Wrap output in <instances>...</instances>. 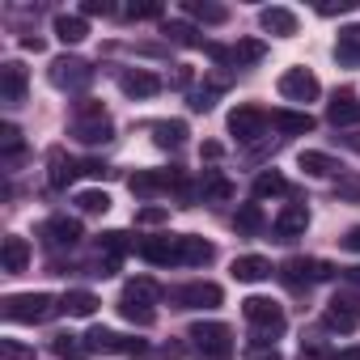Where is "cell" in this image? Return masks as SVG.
<instances>
[{"mask_svg":"<svg viewBox=\"0 0 360 360\" xmlns=\"http://www.w3.org/2000/svg\"><path fill=\"white\" fill-rule=\"evenodd\" d=\"M72 136H77L81 144H106V140L115 136V123H110V119H85V123L72 119Z\"/></svg>","mask_w":360,"mask_h":360,"instance_id":"cell-28","label":"cell"},{"mask_svg":"<svg viewBox=\"0 0 360 360\" xmlns=\"http://www.w3.org/2000/svg\"><path fill=\"white\" fill-rule=\"evenodd\" d=\"M271 127L284 136H305V131H314V115L309 110H271Z\"/></svg>","mask_w":360,"mask_h":360,"instance_id":"cell-23","label":"cell"},{"mask_svg":"<svg viewBox=\"0 0 360 360\" xmlns=\"http://www.w3.org/2000/svg\"><path fill=\"white\" fill-rule=\"evenodd\" d=\"M326 119H330L335 127H352V123H360V98H356L352 89L335 94L330 106H326Z\"/></svg>","mask_w":360,"mask_h":360,"instance_id":"cell-18","label":"cell"},{"mask_svg":"<svg viewBox=\"0 0 360 360\" xmlns=\"http://www.w3.org/2000/svg\"><path fill=\"white\" fill-rule=\"evenodd\" d=\"M22 47H26V51H34V56H39V51H43V39H34V34H26V39H22Z\"/></svg>","mask_w":360,"mask_h":360,"instance_id":"cell-53","label":"cell"},{"mask_svg":"<svg viewBox=\"0 0 360 360\" xmlns=\"http://www.w3.org/2000/svg\"><path fill=\"white\" fill-rule=\"evenodd\" d=\"M0 148H5V161H9V165L22 157V131H18L13 123H5V127H0Z\"/></svg>","mask_w":360,"mask_h":360,"instance_id":"cell-38","label":"cell"},{"mask_svg":"<svg viewBox=\"0 0 360 360\" xmlns=\"http://www.w3.org/2000/svg\"><path fill=\"white\" fill-rule=\"evenodd\" d=\"M200 153H204V157H208V161H217V157H221V153H225V148H221V144H217V140H208V144H204V148H200Z\"/></svg>","mask_w":360,"mask_h":360,"instance_id":"cell-52","label":"cell"},{"mask_svg":"<svg viewBox=\"0 0 360 360\" xmlns=\"http://www.w3.org/2000/svg\"><path fill=\"white\" fill-rule=\"evenodd\" d=\"M335 360H360V347H352V352H335Z\"/></svg>","mask_w":360,"mask_h":360,"instance_id":"cell-55","label":"cell"},{"mask_svg":"<svg viewBox=\"0 0 360 360\" xmlns=\"http://www.w3.org/2000/svg\"><path fill=\"white\" fill-rule=\"evenodd\" d=\"M157 284L148 276H136L123 284V297H119V314L131 322V326H153L157 322Z\"/></svg>","mask_w":360,"mask_h":360,"instance_id":"cell-1","label":"cell"},{"mask_svg":"<svg viewBox=\"0 0 360 360\" xmlns=\"http://www.w3.org/2000/svg\"><path fill=\"white\" fill-rule=\"evenodd\" d=\"M187 339H191V347H195L200 356H208V360H229V356H233V330H229L225 322H195V326L187 330Z\"/></svg>","mask_w":360,"mask_h":360,"instance_id":"cell-3","label":"cell"},{"mask_svg":"<svg viewBox=\"0 0 360 360\" xmlns=\"http://www.w3.org/2000/svg\"><path fill=\"white\" fill-rule=\"evenodd\" d=\"M169 85H174V89H187V85H191V68H187V64H178L174 77H169Z\"/></svg>","mask_w":360,"mask_h":360,"instance_id":"cell-48","label":"cell"},{"mask_svg":"<svg viewBox=\"0 0 360 360\" xmlns=\"http://www.w3.org/2000/svg\"><path fill=\"white\" fill-rule=\"evenodd\" d=\"M183 140H187V123L183 119H161V123H153V144L157 148H183Z\"/></svg>","mask_w":360,"mask_h":360,"instance_id":"cell-27","label":"cell"},{"mask_svg":"<svg viewBox=\"0 0 360 360\" xmlns=\"http://www.w3.org/2000/svg\"><path fill=\"white\" fill-rule=\"evenodd\" d=\"M217 64H225V68H250V64H259L263 56H267V47L259 43V39H238L233 47H217V43H208L204 47Z\"/></svg>","mask_w":360,"mask_h":360,"instance_id":"cell-8","label":"cell"},{"mask_svg":"<svg viewBox=\"0 0 360 360\" xmlns=\"http://www.w3.org/2000/svg\"><path fill=\"white\" fill-rule=\"evenodd\" d=\"M81 174H85V178H110L115 169H110L106 161H81Z\"/></svg>","mask_w":360,"mask_h":360,"instance_id":"cell-47","label":"cell"},{"mask_svg":"<svg viewBox=\"0 0 360 360\" xmlns=\"http://www.w3.org/2000/svg\"><path fill=\"white\" fill-rule=\"evenodd\" d=\"M267 123H271V115H267L263 106H233V110H229V131H233L242 144H259V140L267 136Z\"/></svg>","mask_w":360,"mask_h":360,"instance_id":"cell-7","label":"cell"},{"mask_svg":"<svg viewBox=\"0 0 360 360\" xmlns=\"http://www.w3.org/2000/svg\"><path fill=\"white\" fill-rule=\"evenodd\" d=\"M119 89H123L127 98H153V94H161V77L148 72V68H127V72L119 77Z\"/></svg>","mask_w":360,"mask_h":360,"instance_id":"cell-15","label":"cell"},{"mask_svg":"<svg viewBox=\"0 0 360 360\" xmlns=\"http://www.w3.org/2000/svg\"><path fill=\"white\" fill-rule=\"evenodd\" d=\"M0 309H5L9 322H30V326H34V322H51L56 314H64L51 292H18V297H5V301H0Z\"/></svg>","mask_w":360,"mask_h":360,"instance_id":"cell-2","label":"cell"},{"mask_svg":"<svg viewBox=\"0 0 360 360\" xmlns=\"http://www.w3.org/2000/svg\"><path fill=\"white\" fill-rule=\"evenodd\" d=\"M140 259L157 267H183V233H157L140 242Z\"/></svg>","mask_w":360,"mask_h":360,"instance_id":"cell-9","label":"cell"},{"mask_svg":"<svg viewBox=\"0 0 360 360\" xmlns=\"http://www.w3.org/2000/svg\"><path fill=\"white\" fill-rule=\"evenodd\" d=\"M212 259H217L212 242H204V238H195V233H183V267H204V263H212Z\"/></svg>","mask_w":360,"mask_h":360,"instance_id":"cell-29","label":"cell"},{"mask_svg":"<svg viewBox=\"0 0 360 360\" xmlns=\"http://www.w3.org/2000/svg\"><path fill=\"white\" fill-rule=\"evenodd\" d=\"M77 208L89 212V217H102V212L110 208V195H106V191H94V187H89V191H77Z\"/></svg>","mask_w":360,"mask_h":360,"instance_id":"cell-37","label":"cell"},{"mask_svg":"<svg viewBox=\"0 0 360 360\" xmlns=\"http://www.w3.org/2000/svg\"><path fill=\"white\" fill-rule=\"evenodd\" d=\"M221 301H225V292L212 280H191V284L169 288V305L174 309H217Z\"/></svg>","mask_w":360,"mask_h":360,"instance_id":"cell-5","label":"cell"},{"mask_svg":"<svg viewBox=\"0 0 360 360\" xmlns=\"http://www.w3.org/2000/svg\"><path fill=\"white\" fill-rule=\"evenodd\" d=\"M51 352H56L60 360H85V356H89V347L77 343V335H56V339H51Z\"/></svg>","mask_w":360,"mask_h":360,"instance_id":"cell-36","label":"cell"},{"mask_svg":"<svg viewBox=\"0 0 360 360\" xmlns=\"http://www.w3.org/2000/svg\"><path fill=\"white\" fill-rule=\"evenodd\" d=\"M263 225H267V217H263V208H259V204H242V208H238V217H233V229H238V233H246V238L263 233Z\"/></svg>","mask_w":360,"mask_h":360,"instance_id":"cell-33","label":"cell"},{"mask_svg":"<svg viewBox=\"0 0 360 360\" xmlns=\"http://www.w3.org/2000/svg\"><path fill=\"white\" fill-rule=\"evenodd\" d=\"M200 200L204 204H229L233 200V183H229L221 169H204V178H200Z\"/></svg>","mask_w":360,"mask_h":360,"instance_id":"cell-20","label":"cell"},{"mask_svg":"<svg viewBox=\"0 0 360 360\" xmlns=\"http://www.w3.org/2000/svg\"><path fill=\"white\" fill-rule=\"evenodd\" d=\"M98 305H102V301H98L89 288H68V292L60 297V309H64L68 318H94Z\"/></svg>","mask_w":360,"mask_h":360,"instance_id":"cell-25","label":"cell"},{"mask_svg":"<svg viewBox=\"0 0 360 360\" xmlns=\"http://www.w3.org/2000/svg\"><path fill=\"white\" fill-rule=\"evenodd\" d=\"M242 318L259 330V339H267L271 343V335H284V326H288V318H284V309L271 301V297H246L242 301Z\"/></svg>","mask_w":360,"mask_h":360,"instance_id":"cell-4","label":"cell"},{"mask_svg":"<svg viewBox=\"0 0 360 360\" xmlns=\"http://www.w3.org/2000/svg\"><path fill=\"white\" fill-rule=\"evenodd\" d=\"M81 13H85V18H98V13L106 18V13H110V5H106V0H85V9H81Z\"/></svg>","mask_w":360,"mask_h":360,"instance_id":"cell-50","label":"cell"},{"mask_svg":"<svg viewBox=\"0 0 360 360\" xmlns=\"http://www.w3.org/2000/svg\"><path fill=\"white\" fill-rule=\"evenodd\" d=\"M229 271H233V280H242V284H259V280L271 276V263H267L263 255H238Z\"/></svg>","mask_w":360,"mask_h":360,"instance_id":"cell-22","label":"cell"},{"mask_svg":"<svg viewBox=\"0 0 360 360\" xmlns=\"http://www.w3.org/2000/svg\"><path fill=\"white\" fill-rule=\"evenodd\" d=\"M343 276H347V284H352V288H360V267H347Z\"/></svg>","mask_w":360,"mask_h":360,"instance_id":"cell-54","label":"cell"},{"mask_svg":"<svg viewBox=\"0 0 360 360\" xmlns=\"http://www.w3.org/2000/svg\"><path fill=\"white\" fill-rule=\"evenodd\" d=\"M26 85H30V77H26V68H22L18 60L0 64V102H5V106L26 102Z\"/></svg>","mask_w":360,"mask_h":360,"instance_id":"cell-13","label":"cell"},{"mask_svg":"<svg viewBox=\"0 0 360 360\" xmlns=\"http://www.w3.org/2000/svg\"><path fill=\"white\" fill-rule=\"evenodd\" d=\"M0 267H5L9 276L26 271V267H30V242H26V238H18V233H9V238H5V246H0Z\"/></svg>","mask_w":360,"mask_h":360,"instance_id":"cell-19","label":"cell"},{"mask_svg":"<svg viewBox=\"0 0 360 360\" xmlns=\"http://www.w3.org/2000/svg\"><path fill=\"white\" fill-rule=\"evenodd\" d=\"M47 165H51V187H68L72 178L81 174V161H72L64 148H51L47 153Z\"/></svg>","mask_w":360,"mask_h":360,"instance_id":"cell-26","label":"cell"},{"mask_svg":"<svg viewBox=\"0 0 360 360\" xmlns=\"http://www.w3.org/2000/svg\"><path fill=\"white\" fill-rule=\"evenodd\" d=\"M335 60H339L343 68H360V22H352V26L339 30V39H335Z\"/></svg>","mask_w":360,"mask_h":360,"instance_id":"cell-21","label":"cell"},{"mask_svg":"<svg viewBox=\"0 0 360 360\" xmlns=\"http://www.w3.org/2000/svg\"><path fill=\"white\" fill-rule=\"evenodd\" d=\"M161 34H165L169 43H178V47H204V39H200L191 26H183V22H165Z\"/></svg>","mask_w":360,"mask_h":360,"instance_id":"cell-35","label":"cell"},{"mask_svg":"<svg viewBox=\"0 0 360 360\" xmlns=\"http://www.w3.org/2000/svg\"><path fill=\"white\" fill-rule=\"evenodd\" d=\"M217 94H221L217 85H204V89H195V94H191V110H200V115H208V110L217 106Z\"/></svg>","mask_w":360,"mask_h":360,"instance_id":"cell-41","label":"cell"},{"mask_svg":"<svg viewBox=\"0 0 360 360\" xmlns=\"http://www.w3.org/2000/svg\"><path fill=\"white\" fill-rule=\"evenodd\" d=\"M47 81H51L56 89H85V85L94 81V68H89L85 60H77V56H60V60H51Z\"/></svg>","mask_w":360,"mask_h":360,"instance_id":"cell-10","label":"cell"},{"mask_svg":"<svg viewBox=\"0 0 360 360\" xmlns=\"http://www.w3.org/2000/svg\"><path fill=\"white\" fill-rule=\"evenodd\" d=\"M297 165H301L309 178H335V174H343V165H339L330 153H314V148H305V153L297 157Z\"/></svg>","mask_w":360,"mask_h":360,"instance_id":"cell-24","label":"cell"},{"mask_svg":"<svg viewBox=\"0 0 360 360\" xmlns=\"http://www.w3.org/2000/svg\"><path fill=\"white\" fill-rule=\"evenodd\" d=\"M330 309H339V314H347V318L360 322V292H335L330 297Z\"/></svg>","mask_w":360,"mask_h":360,"instance_id":"cell-40","label":"cell"},{"mask_svg":"<svg viewBox=\"0 0 360 360\" xmlns=\"http://www.w3.org/2000/svg\"><path fill=\"white\" fill-rule=\"evenodd\" d=\"M267 195H292V187H288V178H284V174L263 169V174L255 178V200H267Z\"/></svg>","mask_w":360,"mask_h":360,"instance_id":"cell-32","label":"cell"},{"mask_svg":"<svg viewBox=\"0 0 360 360\" xmlns=\"http://www.w3.org/2000/svg\"><path fill=\"white\" fill-rule=\"evenodd\" d=\"M335 276V267L330 263H322V259H284V267H280V280L288 284V288H309V284H322V280H330Z\"/></svg>","mask_w":360,"mask_h":360,"instance_id":"cell-6","label":"cell"},{"mask_svg":"<svg viewBox=\"0 0 360 360\" xmlns=\"http://www.w3.org/2000/svg\"><path fill=\"white\" fill-rule=\"evenodd\" d=\"M259 26L276 39H292L297 34V13L284 9V5H271V9H259Z\"/></svg>","mask_w":360,"mask_h":360,"instance_id":"cell-16","label":"cell"},{"mask_svg":"<svg viewBox=\"0 0 360 360\" xmlns=\"http://www.w3.org/2000/svg\"><path fill=\"white\" fill-rule=\"evenodd\" d=\"M0 356H5V360H34V352L13 343V339H0Z\"/></svg>","mask_w":360,"mask_h":360,"instance_id":"cell-44","label":"cell"},{"mask_svg":"<svg viewBox=\"0 0 360 360\" xmlns=\"http://www.w3.org/2000/svg\"><path fill=\"white\" fill-rule=\"evenodd\" d=\"M276 89H280V98H288V102H314V98L322 94V85H318V77H314L309 68H288V72H280Z\"/></svg>","mask_w":360,"mask_h":360,"instance_id":"cell-11","label":"cell"},{"mask_svg":"<svg viewBox=\"0 0 360 360\" xmlns=\"http://www.w3.org/2000/svg\"><path fill=\"white\" fill-rule=\"evenodd\" d=\"M187 18H195V22H204V26H225L229 22V9L225 5H208V0H187Z\"/></svg>","mask_w":360,"mask_h":360,"instance_id":"cell-30","label":"cell"},{"mask_svg":"<svg viewBox=\"0 0 360 360\" xmlns=\"http://www.w3.org/2000/svg\"><path fill=\"white\" fill-rule=\"evenodd\" d=\"M305 229H309V208H305V204H284V208H280V217L271 221V233H276L280 242L305 238Z\"/></svg>","mask_w":360,"mask_h":360,"instance_id":"cell-12","label":"cell"},{"mask_svg":"<svg viewBox=\"0 0 360 360\" xmlns=\"http://www.w3.org/2000/svg\"><path fill=\"white\" fill-rule=\"evenodd\" d=\"M43 238L51 246H77L81 242V221L77 217H47L43 221Z\"/></svg>","mask_w":360,"mask_h":360,"instance_id":"cell-17","label":"cell"},{"mask_svg":"<svg viewBox=\"0 0 360 360\" xmlns=\"http://www.w3.org/2000/svg\"><path fill=\"white\" fill-rule=\"evenodd\" d=\"M347 144H352V148H356V153H360V136H352V140H347Z\"/></svg>","mask_w":360,"mask_h":360,"instance_id":"cell-56","label":"cell"},{"mask_svg":"<svg viewBox=\"0 0 360 360\" xmlns=\"http://www.w3.org/2000/svg\"><path fill=\"white\" fill-rule=\"evenodd\" d=\"M343 246H347V250H356V255H360V225H356V229H347V238H343Z\"/></svg>","mask_w":360,"mask_h":360,"instance_id":"cell-51","label":"cell"},{"mask_svg":"<svg viewBox=\"0 0 360 360\" xmlns=\"http://www.w3.org/2000/svg\"><path fill=\"white\" fill-rule=\"evenodd\" d=\"M267 360H280V356H276V352H271V356H267Z\"/></svg>","mask_w":360,"mask_h":360,"instance_id":"cell-57","label":"cell"},{"mask_svg":"<svg viewBox=\"0 0 360 360\" xmlns=\"http://www.w3.org/2000/svg\"><path fill=\"white\" fill-rule=\"evenodd\" d=\"M322 326H326V330H339V335H352V330H356V326H360V322H356V318H347V314H339V309H330V305H326V314H322Z\"/></svg>","mask_w":360,"mask_h":360,"instance_id":"cell-39","label":"cell"},{"mask_svg":"<svg viewBox=\"0 0 360 360\" xmlns=\"http://www.w3.org/2000/svg\"><path fill=\"white\" fill-rule=\"evenodd\" d=\"M339 195L360 200V174H339Z\"/></svg>","mask_w":360,"mask_h":360,"instance_id":"cell-46","label":"cell"},{"mask_svg":"<svg viewBox=\"0 0 360 360\" xmlns=\"http://www.w3.org/2000/svg\"><path fill=\"white\" fill-rule=\"evenodd\" d=\"M85 119H110V115H106V106L98 98H81L77 102V123H85Z\"/></svg>","mask_w":360,"mask_h":360,"instance_id":"cell-42","label":"cell"},{"mask_svg":"<svg viewBox=\"0 0 360 360\" xmlns=\"http://www.w3.org/2000/svg\"><path fill=\"white\" fill-rule=\"evenodd\" d=\"M85 347H89V352H127V356H140V352H144L140 339H123V335H115V330H106V326H94V330L85 335Z\"/></svg>","mask_w":360,"mask_h":360,"instance_id":"cell-14","label":"cell"},{"mask_svg":"<svg viewBox=\"0 0 360 360\" xmlns=\"http://www.w3.org/2000/svg\"><path fill=\"white\" fill-rule=\"evenodd\" d=\"M161 221H169V208H140L136 212V225H161Z\"/></svg>","mask_w":360,"mask_h":360,"instance_id":"cell-45","label":"cell"},{"mask_svg":"<svg viewBox=\"0 0 360 360\" xmlns=\"http://www.w3.org/2000/svg\"><path fill=\"white\" fill-rule=\"evenodd\" d=\"M85 34H89V26H85L81 13H60V18H56V39H60V43L72 47V43H81Z\"/></svg>","mask_w":360,"mask_h":360,"instance_id":"cell-31","label":"cell"},{"mask_svg":"<svg viewBox=\"0 0 360 360\" xmlns=\"http://www.w3.org/2000/svg\"><path fill=\"white\" fill-rule=\"evenodd\" d=\"M347 9H356V0H339V5H318V13H322V18H335V13H347Z\"/></svg>","mask_w":360,"mask_h":360,"instance_id":"cell-49","label":"cell"},{"mask_svg":"<svg viewBox=\"0 0 360 360\" xmlns=\"http://www.w3.org/2000/svg\"><path fill=\"white\" fill-rule=\"evenodd\" d=\"M98 246L106 250V259H123L127 250H140V246H136V238H131V233H123V229H106V233L98 238Z\"/></svg>","mask_w":360,"mask_h":360,"instance_id":"cell-34","label":"cell"},{"mask_svg":"<svg viewBox=\"0 0 360 360\" xmlns=\"http://www.w3.org/2000/svg\"><path fill=\"white\" fill-rule=\"evenodd\" d=\"M123 18H131V22H153V18H161V5H127Z\"/></svg>","mask_w":360,"mask_h":360,"instance_id":"cell-43","label":"cell"}]
</instances>
